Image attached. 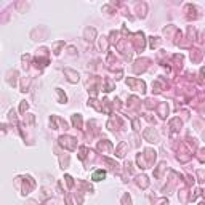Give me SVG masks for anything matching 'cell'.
<instances>
[{
    "mask_svg": "<svg viewBox=\"0 0 205 205\" xmlns=\"http://www.w3.org/2000/svg\"><path fill=\"white\" fill-rule=\"evenodd\" d=\"M104 176H106V173H104L103 170H98V172L93 175V180H95V181H100L101 178H104Z\"/></svg>",
    "mask_w": 205,
    "mask_h": 205,
    "instance_id": "6da1fadb",
    "label": "cell"
}]
</instances>
